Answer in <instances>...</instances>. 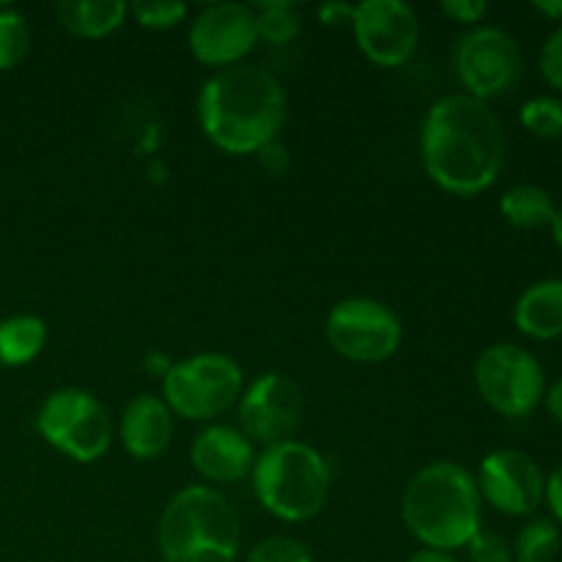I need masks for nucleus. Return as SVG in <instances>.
<instances>
[{
    "instance_id": "obj_36",
    "label": "nucleus",
    "mask_w": 562,
    "mask_h": 562,
    "mask_svg": "<svg viewBox=\"0 0 562 562\" xmlns=\"http://www.w3.org/2000/svg\"><path fill=\"white\" fill-rule=\"evenodd\" d=\"M170 366H173V362H170L162 351H154V355H148V360H146V371L151 373V376H159V379L170 371Z\"/></svg>"
},
{
    "instance_id": "obj_18",
    "label": "nucleus",
    "mask_w": 562,
    "mask_h": 562,
    "mask_svg": "<svg viewBox=\"0 0 562 562\" xmlns=\"http://www.w3.org/2000/svg\"><path fill=\"white\" fill-rule=\"evenodd\" d=\"M130 5L124 0H60L58 25L82 38H104L124 25Z\"/></svg>"
},
{
    "instance_id": "obj_16",
    "label": "nucleus",
    "mask_w": 562,
    "mask_h": 562,
    "mask_svg": "<svg viewBox=\"0 0 562 562\" xmlns=\"http://www.w3.org/2000/svg\"><path fill=\"white\" fill-rule=\"evenodd\" d=\"M173 412L159 395H135L124 406L119 426L121 448L137 461H154L173 442Z\"/></svg>"
},
{
    "instance_id": "obj_17",
    "label": "nucleus",
    "mask_w": 562,
    "mask_h": 562,
    "mask_svg": "<svg viewBox=\"0 0 562 562\" xmlns=\"http://www.w3.org/2000/svg\"><path fill=\"white\" fill-rule=\"evenodd\" d=\"M514 324L532 340L562 338V278H549L521 291L514 305Z\"/></svg>"
},
{
    "instance_id": "obj_21",
    "label": "nucleus",
    "mask_w": 562,
    "mask_h": 562,
    "mask_svg": "<svg viewBox=\"0 0 562 562\" xmlns=\"http://www.w3.org/2000/svg\"><path fill=\"white\" fill-rule=\"evenodd\" d=\"M250 5L256 11V31L261 42L285 47L302 33V14L291 0H258Z\"/></svg>"
},
{
    "instance_id": "obj_7",
    "label": "nucleus",
    "mask_w": 562,
    "mask_h": 562,
    "mask_svg": "<svg viewBox=\"0 0 562 562\" xmlns=\"http://www.w3.org/2000/svg\"><path fill=\"white\" fill-rule=\"evenodd\" d=\"M36 428L49 448L80 464H93L113 445V420L93 393L60 387L38 406Z\"/></svg>"
},
{
    "instance_id": "obj_6",
    "label": "nucleus",
    "mask_w": 562,
    "mask_h": 562,
    "mask_svg": "<svg viewBox=\"0 0 562 562\" xmlns=\"http://www.w3.org/2000/svg\"><path fill=\"white\" fill-rule=\"evenodd\" d=\"M245 393L241 366L220 351H203L170 366L162 376V395L173 417L206 423L239 404Z\"/></svg>"
},
{
    "instance_id": "obj_20",
    "label": "nucleus",
    "mask_w": 562,
    "mask_h": 562,
    "mask_svg": "<svg viewBox=\"0 0 562 562\" xmlns=\"http://www.w3.org/2000/svg\"><path fill=\"white\" fill-rule=\"evenodd\" d=\"M554 212H558L554 198L538 184H516L510 190H505L503 198H499V214L514 228L521 231L549 228Z\"/></svg>"
},
{
    "instance_id": "obj_13",
    "label": "nucleus",
    "mask_w": 562,
    "mask_h": 562,
    "mask_svg": "<svg viewBox=\"0 0 562 562\" xmlns=\"http://www.w3.org/2000/svg\"><path fill=\"white\" fill-rule=\"evenodd\" d=\"M477 492L483 505L514 519H527L543 505L547 475L525 450H494L481 461L477 470Z\"/></svg>"
},
{
    "instance_id": "obj_8",
    "label": "nucleus",
    "mask_w": 562,
    "mask_h": 562,
    "mask_svg": "<svg viewBox=\"0 0 562 562\" xmlns=\"http://www.w3.org/2000/svg\"><path fill=\"white\" fill-rule=\"evenodd\" d=\"M475 384L481 398L497 415L521 420L543 404L547 376L532 351L516 344H494L475 362Z\"/></svg>"
},
{
    "instance_id": "obj_22",
    "label": "nucleus",
    "mask_w": 562,
    "mask_h": 562,
    "mask_svg": "<svg viewBox=\"0 0 562 562\" xmlns=\"http://www.w3.org/2000/svg\"><path fill=\"white\" fill-rule=\"evenodd\" d=\"M560 527L554 519H530L519 530L514 549V562H554L560 558Z\"/></svg>"
},
{
    "instance_id": "obj_12",
    "label": "nucleus",
    "mask_w": 562,
    "mask_h": 562,
    "mask_svg": "<svg viewBox=\"0 0 562 562\" xmlns=\"http://www.w3.org/2000/svg\"><path fill=\"white\" fill-rule=\"evenodd\" d=\"M236 412H239V431L252 445L269 448V445L294 439L302 423V412H305V401H302V390L294 379L272 371L258 376L241 393Z\"/></svg>"
},
{
    "instance_id": "obj_3",
    "label": "nucleus",
    "mask_w": 562,
    "mask_h": 562,
    "mask_svg": "<svg viewBox=\"0 0 562 562\" xmlns=\"http://www.w3.org/2000/svg\"><path fill=\"white\" fill-rule=\"evenodd\" d=\"M401 519L423 549L456 554L483 530L477 481L456 461H431L412 475L401 497Z\"/></svg>"
},
{
    "instance_id": "obj_37",
    "label": "nucleus",
    "mask_w": 562,
    "mask_h": 562,
    "mask_svg": "<svg viewBox=\"0 0 562 562\" xmlns=\"http://www.w3.org/2000/svg\"><path fill=\"white\" fill-rule=\"evenodd\" d=\"M549 231H552L554 245H558L560 250H562V206H558V212H554L552 223H549Z\"/></svg>"
},
{
    "instance_id": "obj_31",
    "label": "nucleus",
    "mask_w": 562,
    "mask_h": 562,
    "mask_svg": "<svg viewBox=\"0 0 562 562\" xmlns=\"http://www.w3.org/2000/svg\"><path fill=\"white\" fill-rule=\"evenodd\" d=\"M316 14L322 25L344 27V25H351V20H355V5L344 3V0H333V3L318 5Z\"/></svg>"
},
{
    "instance_id": "obj_5",
    "label": "nucleus",
    "mask_w": 562,
    "mask_h": 562,
    "mask_svg": "<svg viewBox=\"0 0 562 562\" xmlns=\"http://www.w3.org/2000/svg\"><path fill=\"white\" fill-rule=\"evenodd\" d=\"M250 477L261 508L291 525L316 519L327 505L333 483L327 459L296 439L263 448L256 456Z\"/></svg>"
},
{
    "instance_id": "obj_33",
    "label": "nucleus",
    "mask_w": 562,
    "mask_h": 562,
    "mask_svg": "<svg viewBox=\"0 0 562 562\" xmlns=\"http://www.w3.org/2000/svg\"><path fill=\"white\" fill-rule=\"evenodd\" d=\"M543 406H547L549 417L562 426V376L554 379L547 387V393H543Z\"/></svg>"
},
{
    "instance_id": "obj_14",
    "label": "nucleus",
    "mask_w": 562,
    "mask_h": 562,
    "mask_svg": "<svg viewBox=\"0 0 562 562\" xmlns=\"http://www.w3.org/2000/svg\"><path fill=\"white\" fill-rule=\"evenodd\" d=\"M190 53L198 64L228 69L245 64L258 44L256 11L250 3H212L190 22Z\"/></svg>"
},
{
    "instance_id": "obj_24",
    "label": "nucleus",
    "mask_w": 562,
    "mask_h": 562,
    "mask_svg": "<svg viewBox=\"0 0 562 562\" xmlns=\"http://www.w3.org/2000/svg\"><path fill=\"white\" fill-rule=\"evenodd\" d=\"M519 121L532 137L541 140H558L562 137V99L558 97H532L521 104Z\"/></svg>"
},
{
    "instance_id": "obj_32",
    "label": "nucleus",
    "mask_w": 562,
    "mask_h": 562,
    "mask_svg": "<svg viewBox=\"0 0 562 562\" xmlns=\"http://www.w3.org/2000/svg\"><path fill=\"white\" fill-rule=\"evenodd\" d=\"M543 503L552 510L554 521L562 525V464L554 467L547 475V492H543Z\"/></svg>"
},
{
    "instance_id": "obj_15",
    "label": "nucleus",
    "mask_w": 562,
    "mask_h": 562,
    "mask_svg": "<svg viewBox=\"0 0 562 562\" xmlns=\"http://www.w3.org/2000/svg\"><path fill=\"white\" fill-rule=\"evenodd\" d=\"M190 464L203 481L214 486H231L245 481L256 464V445L231 426H209L192 439Z\"/></svg>"
},
{
    "instance_id": "obj_34",
    "label": "nucleus",
    "mask_w": 562,
    "mask_h": 562,
    "mask_svg": "<svg viewBox=\"0 0 562 562\" xmlns=\"http://www.w3.org/2000/svg\"><path fill=\"white\" fill-rule=\"evenodd\" d=\"M406 562H461L456 554L450 552H437V549H417Z\"/></svg>"
},
{
    "instance_id": "obj_2",
    "label": "nucleus",
    "mask_w": 562,
    "mask_h": 562,
    "mask_svg": "<svg viewBox=\"0 0 562 562\" xmlns=\"http://www.w3.org/2000/svg\"><path fill=\"white\" fill-rule=\"evenodd\" d=\"M289 97L272 71L256 64L217 69L198 93V124L225 154L250 157L278 140Z\"/></svg>"
},
{
    "instance_id": "obj_30",
    "label": "nucleus",
    "mask_w": 562,
    "mask_h": 562,
    "mask_svg": "<svg viewBox=\"0 0 562 562\" xmlns=\"http://www.w3.org/2000/svg\"><path fill=\"white\" fill-rule=\"evenodd\" d=\"M258 162H261V168L267 170L269 176H283L285 170H289L291 165V157H289V148L283 146V143H269V146H263L261 151L256 154Z\"/></svg>"
},
{
    "instance_id": "obj_28",
    "label": "nucleus",
    "mask_w": 562,
    "mask_h": 562,
    "mask_svg": "<svg viewBox=\"0 0 562 562\" xmlns=\"http://www.w3.org/2000/svg\"><path fill=\"white\" fill-rule=\"evenodd\" d=\"M538 69L554 91H562V25L554 27L543 42L541 55H538Z\"/></svg>"
},
{
    "instance_id": "obj_19",
    "label": "nucleus",
    "mask_w": 562,
    "mask_h": 562,
    "mask_svg": "<svg viewBox=\"0 0 562 562\" xmlns=\"http://www.w3.org/2000/svg\"><path fill=\"white\" fill-rule=\"evenodd\" d=\"M47 344V324L33 313H20L0 322V366L22 368L36 360Z\"/></svg>"
},
{
    "instance_id": "obj_1",
    "label": "nucleus",
    "mask_w": 562,
    "mask_h": 562,
    "mask_svg": "<svg viewBox=\"0 0 562 562\" xmlns=\"http://www.w3.org/2000/svg\"><path fill=\"white\" fill-rule=\"evenodd\" d=\"M420 157L439 190L459 198L481 195L503 170V124L488 102L470 93H448L423 119Z\"/></svg>"
},
{
    "instance_id": "obj_25",
    "label": "nucleus",
    "mask_w": 562,
    "mask_h": 562,
    "mask_svg": "<svg viewBox=\"0 0 562 562\" xmlns=\"http://www.w3.org/2000/svg\"><path fill=\"white\" fill-rule=\"evenodd\" d=\"M130 11L137 25L148 27V31H170L187 20L190 5L179 3V0H137L130 5Z\"/></svg>"
},
{
    "instance_id": "obj_27",
    "label": "nucleus",
    "mask_w": 562,
    "mask_h": 562,
    "mask_svg": "<svg viewBox=\"0 0 562 562\" xmlns=\"http://www.w3.org/2000/svg\"><path fill=\"white\" fill-rule=\"evenodd\" d=\"M467 558L470 562H514V549L497 532L481 530L467 547Z\"/></svg>"
},
{
    "instance_id": "obj_11",
    "label": "nucleus",
    "mask_w": 562,
    "mask_h": 562,
    "mask_svg": "<svg viewBox=\"0 0 562 562\" xmlns=\"http://www.w3.org/2000/svg\"><path fill=\"white\" fill-rule=\"evenodd\" d=\"M351 31L360 53L382 69L404 66L420 44V20L404 0H362L355 5Z\"/></svg>"
},
{
    "instance_id": "obj_29",
    "label": "nucleus",
    "mask_w": 562,
    "mask_h": 562,
    "mask_svg": "<svg viewBox=\"0 0 562 562\" xmlns=\"http://www.w3.org/2000/svg\"><path fill=\"white\" fill-rule=\"evenodd\" d=\"M439 9H442V14L448 20L472 27H477V22H483V16L488 14L486 0H442Z\"/></svg>"
},
{
    "instance_id": "obj_26",
    "label": "nucleus",
    "mask_w": 562,
    "mask_h": 562,
    "mask_svg": "<svg viewBox=\"0 0 562 562\" xmlns=\"http://www.w3.org/2000/svg\"><path fill=\"white\" fill-rule=\"evenodd\" d=\"M245 562H313L311 549L291 536H269L247 552Z\"/></svg>"
},
{
    "instance_id": "obj_23",
    "label": "nucleus",
    "mask_w": 562,
    "mask_h": 562,
    "mask_svg": "<svg viewBox=\"0 0 562 562\" xmlns=\"http://www.w3.org/2000/svg\"><path fill=\"white\" fill-rule=\"evenodd\" d=\"M31 53V27L11 5H0V71H11Z\"/></svg>"
},
{
    "instance_id": "obj_35",
    "label": "nucleus",
    "mask_w": 562,
    "mask_h": 562,
    "mask_svg": "<svg viewBox=\"0 0 562 562\" xmlns=\"http://www.w3.org/2000/svg\"><path fill=\"white\" fill-rule=\"evenodd\" d=\"M532 9L547 16V20H554L562 25V0H536Z\"/></svg>"
},
{
    "instance_id": "obj_9",
    "label": "nucleus",
    "mask_w": 562,
    "mask_h": 562,
    "mask_svg": "<svg viewBox=\"0 0 562 562\" xmlns=\"http://www.w3.org/2000/svg\"><path fill=\"white\" fill-rule=\"evenodd\" d=\"M324 335L344 360L384 362L401 349L404 324L384 302L371 296H349L329 311Z\"/></svg>"
},
{
    "instance_id": "obj_10",
    "label": "nucleus",
    "mask_w": 562,
    "mask_h": 562,
    "mask_svg": "<svg viewBox=\"0 0 562 562\" xmlns=\"http://www.w3.org/2000/svg\"><path fill=\"white\" fill-rule=\"evenodd\" d=\"M453 66L464 93L488 102L503 97L519 82L525 71V55L519 42L503 27L477 25L459 38L453 49Z\"/></svg>"
},
{
    "instance_id": "obj_4",
    "label": "nucleus",
    "mask_w": 562,
    "mask_h": 562,
    "mask_svg": "<svg viewBox=\"0 0 562 562\" xmlns=\"http://www.w3.org/2000/svg\"><path fill=\"white\" fill-rule=\"evenodd\" d=\"M162 562H236L241 527L236 508L214 486H187L165 505L157 525Z\"/></svg>"
}]
</instances>
